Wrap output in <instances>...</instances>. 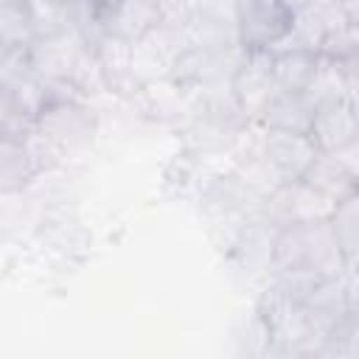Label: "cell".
<instances>
[{
  "label": "cell",
  "mask_w": 359,
  "mask_h": 359,
  "mask_svg": "<svg viewBox=\"0 0 359 359\" xmlns=\"http://www.w3.org/2000/svg\"><path fill=\"white\" fill-rule=\"evenodd\" d=\"M34 123H36V132L45 140H50L59 151H73V149L87 146L98 126L95 112L84 98L45 101Z\"/></svg>",
  "instance_id": "6da1fadb"
},
{
  "label": "cell",
  "mask_w": 359,
  "mask_h": 359,
  "mask_svg": "<svg viewBox=\"0 0 359 359\" xmlns=\"http://www.w3.org/2000/svg\"><path fill=\"white\" fill-rule=\"evenodd\" d=\"M236 39L241 50H272L292 28V11L280 0H233Z\"/></svg>",
  "instance_id": "7a4b0ae2"
},
{
  "label": "cell",
  "mask_w": 359,
  "mask_h": 359,
  "mask_svg": "<svg viewBox=\"0 0 359 359\" xmlns=\"http://www.w3.org/2000/svg\"><path fill=\"white\" fill-rule=\"evenodd\" d=\"M309 137L317 151L334 154L348 146L359 143V118H356V101L334 98L314 107Z\"/></svg>",
  "instance_id": "3957f363"
},
{
  "label": "cell",
  "mask_w": 359,
  "mask_h": 359,
  "mask_svg": "<svg viewBox=\"0 0 359 359\" xmlns=\"http://www.w3.org/2000/svg\"><path fill=\"white\" fill-rule=\"evenodd\" d=\"M356 146H348L342 151H334V154H325V151H317V157L311 160V165L306 168V174L300 177L309 188H314L317 194L328 196L331 202H339L342 196L353 194L356 191Z\"/></svg>",
  "instance_id": "277c9868"
},
{
  "label": "cell",
  "mask_w": 359,
  "mask_h": 359,
  "mask_svg": "<svg viewBox=\"0 0 359 359\" xmlns=\"http://www.w3.org/2000/svg\"><path fill=\"white\" fill-rule=\"evenodd\" d=\"M258 154L278 171V177L283 182H289V180H300L306 174V168L317 157V149H314L309 135L266 129L264 137H261Z\"/></svg>",
  "instance_id": "5b68a950"
},
{
  "label": "cell",
  "mask_w": 359,
  "mask_h": 359,
  "mask_svg": "<svg viewBox=\"0 0 359 359\" xmlns=\"http://www.w3.org/2000/svg\"><path fill=\"white\" fill-rule=\"evenodd\" d=\"M163 3L160 0H104L101 31L121 39H140L160 25Z\"/></svg>",
  "instance_id": "8992f818"
},
{
  "label": "cell",
  "mask_w": 359,
  "mask_h": 359,
  "mask_svg": "<svg viewBox=\"0 0 359 359\" xmlns=\"http://www.w3.org/2000/svg\"><path fill=\"white\" fill-rule=\"evenodd\" d=\"M311 115H314V104L306 93H300V90H275L269 95V101L264 104L258 121L264 123V129L309 135Z\"/></svg>",
  "instance_id": "52a82bcc"
},
{
  "label": "cell",
  "mask_w": 359,
  "mask_h": 359,
  "mask_svg": "<svg viewBox=\"0 0 359 359\" xmlns=\"http://www.w3.org/2000/svg\"><path fill=\"white\" fill-rule=\"evenodd\" d=\"M269 67H272L275 90H300V93H306L317 67H320V53L297 50V48L269 50Z\"/></svg>",
  "instance_id": "ba28073f"
},
{
  "label": "cell",
  "mask_w": 359,
  "mask_h": 359,
  "mask_svg": "<svg viewBox=\"0 0 359 359\" xmlns=\"http://www.w3.org/2000/svg\"><path fill=\"white\" fill-rule=\"evenodd\" d=\"M328 230L345 261V269H351L356 261V244H359V194L356 191L334 202L328 213Z\"/></svg>",
  "instance_id": "9c48e42d"
},
{
  "label": "cell",
  "mask_w": 359,
  "mask_h": 359,
  "mask_svg": "<svg viewBox=\"0 0 359 359\" xmlns=\"http://www.w3.org/2000/svg\"><path fill=\"white\" fill-rule=\"evenodd\" d=\"M36 177L25 140L0 137V194H17Z\"/></svg>",
  "instance_id": "30bf717a"
},
{
  "label": "cell",
  "mask_w": 359,
  "mask_h": 359,
  "mask_svg": "<svg viewBox=\"0 0 359 359\" xmlns=\"http://www.w3.org/2000/svg\"><path fill=\"white\" fill-rule=\"evenodd\" d=\"M36 39V25L28 0H0V45L28 48Z\"/></svg>",
  "instance_id": "8fae6325"
},
{
  "label": "cell",
  "mask_w": 359,
  "mask_h": 359,
  "mask_svg": "<svg viewBox=\"0 0 359 359\" xmlns=\"http://www.w3.org/2000/svg\"><path fill=\"white\" fill-rule=\"evenodd\" d=\"M65 22L70 28H76L87 42H93L101 34V8L104 0H56Z\"/></svg>",
  "instance_id": "7c38bea8"
},
{
  "label": "cell",
  "mask_w": 359,
  "mask_h": 359,
  "mask_svg": "<svg viewBox=\"0 0 359 359\" xmlns=\"http://www.w3.org/2000/svg\"><path fill=\"white\" fill-rule=\"evenodd\" d=\"M356 48H359L356 45V20H342L323 34L320 56H325L331 62H342V59L356 56Z\"/></svg>",
  "instance_id": "4fadbf2b"
},
{
  "label": "cell",
  "mask_w": 359,
  "mask_h": 359,
  "mask_svg": "<svg viewBox=\"0 0 359 359\" xmlns=\"http://www.w3.org/2000/svg\"><path fill=\"white\" fill-rule=\"evenodd\" d=\"M292 14H297V11H303V8H309V6H314L317 0H280Z\"/></svg>",
  "instance_id": "5bb4252c"
},
{
  "label": "cell",
  "mask_w": 359,
  "mask_h": 359,
  "mask_svg": "<svg viewBox=\"0 0 359 359\" xmlns=\"http://www.w3.org/2000/svg\"><path fill=\"white\" fill-rule=\"evenodd\" d=\"M3 53H6V48H3V45H0V59H3Z\"/></svg>",
  "instance_id": "9a60e30c"
}]
</instances>
